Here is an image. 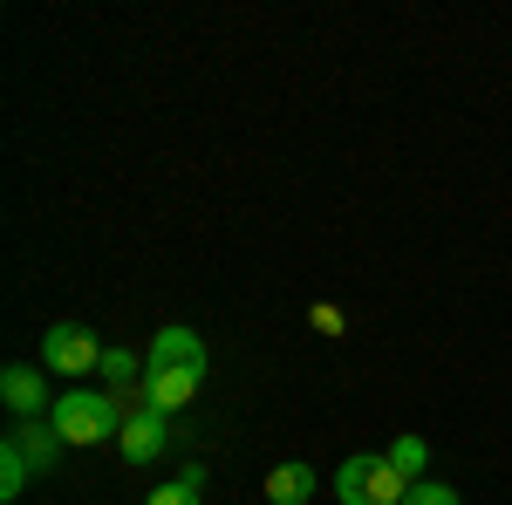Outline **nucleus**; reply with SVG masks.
<instances>
[{
	"instance_id": "nucleus-1",
	"label": "nucleus",
	"mask_w": 512,
	"mask_h": 505,
	"mask_svg": "<svg viewBox=\"0 0 512 505\" xmlns=\"http://www.w3.org/2000/svg\"><path fill=\"white\" fill-rule=\"evenodd\" d=\"M48 424L62 430V444H117L123 437V403L110 389H69V396H55Z\"/></svg>"
},
{
	"instance_id": "nucleus-2",
	"label": "nucleus",
	"mask_w": 512,
	"mask_h": 505,
	"mask_svg": "<svg viewBox=\"0 0 512 505\" xmlns=\"http://www.w3.org/2000/svg\"><path fill=\"white\" fill-rule=\"evenodd\" d=\"M335 499L342 505H403L410 499V478L383 458V451H362L335 471Z\"/></svg>"
},
{
	"instance_id": "nucleus-3",
	"label": "nucleus",
	"mask_w": 512,
	"mask_h": 505,
	"mask_svg": "<svg viewBox=\"0 0 512 505\" xmlns=\"http://www.w3.org/2000/svg\"><path fill=\"white\" fill-rule=\"evenodd\" d=\"M41 362H48L55 376H96V369H103V349H96V335H89V328L55 321V328H48V342H41Z\"/></svg>"
},
{
	"instance_id": "nucleus-4",
	"label": "nucleus",
	"mask_w": 512,
	"mask_h": 505,
	"mask_svg": "<svg viewBox=\"0 0 512 505\" xmlns=\"http://www.w3.org/2000/svg\"><path fill=\"white\" fill-rule=\"evenodd\" d=\"M117 451L130 458V465H151V458H164V451H171V417H164V410H137V417H123Z\"/></svg>"
},
{
	"instance_id": "nucleus-5",
	"label": "nucleus",
	"mask_w": 512,
	"mask_h": 505,
	"mask_svg": "<svg viewBox=\"0 0 512 505\" xmlns=\"http://www.w3.org/2000/svg\"><path fill=\"white\" fill-rule=\"evenodd\" d=\"M198 383H205V369H192V362H171V369H144V403L151 410H185L198 396Z\"/></svg>"
},
{
	"instance_id": "nucleus-6",
	"label": "nucleus",
	"mask_w": 512,
	"mask_h": 505,
	"mask_svg": "<svg viewBox=\"0 0 512 505\" xmlns=\"http://www.w3.org/2000/svg\"><path fill=\"white\" fill-rule=\"evenodd\" d=\"M0 396H7V410H14L21 424L41 417V410H55V403H48V383H41V369H28V362L0 369Z\"/></svg>"
},
{
	"instance_id": "nucleus-7",
	"label": "nucleus",
	"mask_w": 512,
	"mask_h": 505,
	"mask_svg": "<svg viewBox=\"0 0 512 505\" xmlns=\"http://www.w3.org/2000/svg\"><path fill=\"white\" fill-rule=\"evenodd\" d=\"M7 444H14V451H21V458H28L35 471H55V465H62V451H69V444H62V430L41 424V417L14 424V430H7Z\"/></svg>"
},
{
	"instance_id": "nucleus-8",
	"label": "nucleus",
	"mask_w": 512,
	"mask_h": 505,
	"mask_svg": "<svg viewBox=\"0 0 512 505\" xmlns=\"http://www.w3.org/2000/svg\"><path fill=\"white\" fill-rule=\"evenodd\" d=\"M171 362L205 369V342H198L192 328H158V335H151V369H171Z\"/></svg>"
},
{
	"instance_id": "nucleus-9",
	"label": "nucleus",
	"mask_w": 512,
	"mask_h": 505,
	"mask_svg": "<svg viewBox=\"0 0 512 505\" xmlns=\"http://www.w3.org/2000/svg\"><path fill=\"white\" fill-rule=\"evenodd\" d=\"M315 499V465H280L267 478V505H308Z\"/></svg>"
},
{
	"instance_id": "nucleus-10",
	"label": "nucleus",
	"mask_w": 512,
	"mask_h": 505,
	"mask_svg": "<svg viewBox=\"0 0 512 505\" xmlns=\"http://www.w3.org/2000/svg\"><path fill=\"white\" fill-rule=\"evenodd\" d=\"M144 505H205V471H198V465L178 471V478H171V485H158Z\"/></svg>"
},
{
	"instance_id": "nucleus-11",
	"label": "nucleus",
	"mask_w": 512,
	"mask_h": 505,
	"mask_svg": "<svg viewBox=\"0 0 512 505\" xmlns=\"http://www.w3.org/2000/svg\"><path fill=\"white\" fill-rule=\"evenodd\" d=\"M28 478H35V465L0 437V499H21V492H28Z\"/></svg>"
},
{
	"instance_id": "nucleus-12",
	"label": "nucleus",
	"mask_w": 512,
	"mask_h": 505,
	"mask_svg": "<svg viewBox=\"0 0 512 505\" xmlns=\"http://www.w3.org/2000/svg\"><path fill=\"white\" fill-rule=\"evenodd\" d=\"M383 458H390V465L403 471L410 485H417V478H424V465H431V444H424V437H396V444L383 451Z\"/></svg>"
},
{
	"instance_id": "nucleus-13",
	"label": "nucleus",
	"mask_w": 512,
	"mask_h": 505,
	"mask_svg": "<svg viewBox=\"0 0 512 505\" xmlns=\"http://www.w3.org/2000/svg\"><path fill=\"white\" fill-rule=\"evenodd\" d=\"M96 376L123 389V383H137V376H144V362H137L130 349H103V369H96Z\"/></svg>"
},
{
	"instance_id": "nucleus-14",
	"label": "nucleus",
	"mask_w": 512,
	"mask_h": 505,
	"mask_svg": "<svg viewBox=\"0 0 512 505\" xmlns=\"http://www.w3.org/2000/svg\"><path fill=\"white\" fill-rule=\"evenodd\" d=\"M403 505H458V492H451V485H437V478H417Z\"/></svg>"
},
{
	"instance_id": "nucleus-15",
	"label": "nucleus",
	"mask_w": 512,
	"mask_h": 505,
	"mask_svg": "<svg viewBox=\"0 0 512 505\" xmlns=\"http://www.w3.org/2000/svg\"><path fill=\"white\" fill-rule=\"evenodd\" d=\"M315 328H321V335H342V308H328V301H321V308H315Z\"/></svg>"
}]
</instances>
